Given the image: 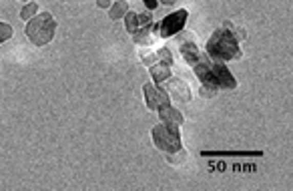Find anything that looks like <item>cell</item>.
Wrapping results in <instances>:
<instances>
[{"label": "cell", "mask_w": 293, "mask_h": 191, "mask_svg": "<svg viewBox=\"0 0 293 191\" xmlns=\"http://www.w3.org/2000/svg\"><path fill=\"white\" fill-rule=\"evenodd\" d=\"M179 50L183 61L191 67V71L199 79V83L211 91H231L237 87L235 77L225 67V63H217L207 56L205 50H199L195 41H181Z\"/></svg>", "instance_id": "6da1fadb"}, {"label": "cell", "mask_w": 293, "mask_h": 191, "mask_svg": "<svg viewBox=\"0 0 293 191\" xmlns=\"http://www.w3.org/2000/svg\"><path fill=\"white\" fill-rule=\"evenodd\" d=\"M205 52L209 59L217 61V63H229V61H239L243 56V50L239 47V41L235 39V34L227 28H215L213 34L207 39Z\"/></svg>", "instance_id": "7a4b0ae2"}, {"label": "cell", "mask_w": 293, "mask_h": 191, "mask_svg": "<svg viewBox=\"0 0 293 191\" xmlns=\"http://www.w3.org/2000/svg\"><path fill=\"white\" fill-rule=\"evenodd\" d=\"M54 32H56V21L50 12L34 14L30 21H26L25 34L34 47H47L54 39Z\"/></svg>", "instance_id": "3957f363"}, {"label": "cell", "mask_w": 293, "mask_h": 191, "mask_svg": "<svg viewBox=\"0 0 293 191\" xmlns=\"http://www.w3.org/2000/svg\"><path fill=\"white\" fill-rule=\"evenodd\" d=\"M151 135H153L155 147L159 151H163V153H175V151L183 149L181 131H179V125H175V123H159V125H155Z\"/></svg>", "instance_id": "277c9868"}, {"label": "cell", "mask_w": 293, "mask_h": 191, "mask_svg": "<svg viewBox=\"0 0 293 191\" xmlns=\"http://www.w3.org/2000/svg\"><path fill=\"white\" fill-rule=\"evenodd\" d=\"M189 18V10L187 8H179L177 12L167 14L165 18H161L159 23L153 24V34L155 39H171L175 34H179Z\"/></svg>", "instance_id": "5b68a950"}, {"label": "cell", "mask_w": 293, "mask_h": 191, "mask_svg": "<svg viewBox=\"0 0 293 191\" xmlns=\"http://www.w3.org/2000/svg\"><path fill=\"white\" fill-rule=\"evenodd\" d=\"M165 83H167V85H165V91H167L169 99L177 101V103H181V105L191 103L193 93H191V87H189V83H187V81H183V79L173 77V74H171V77H169Z\"/></svg>", "instance_id": "8992f818"}, {"label": "cell", "mask_w": 293, "mask_h": 191, "mask_svg": "<svg viewBox=\"0 0 293 191\" xmlns=\"http://www.w3.org/2000/svg\"><path fill=\"white\" fill-rule=\"evenodd\" d=\"M143 95H145V105L149 111H157L163 103L171 101L169 95H167V91L161 85H153V83H145L143 85Z\"/></svg>", "instance_id": "52a82bcc"}, {"label": "cell", "mask_w": 293, "mask_h": 191, "mask_svg": "<svg viewBox=\"0 0 293 191\" xmlns=\"http://www.w3.org/2000/svg\"><path fill=\"white\" fill-rule=\"evenodd\" d=\"M157 113H159V117L163 123H175V125H183L185 123V117H183V113L177 109V107H173L171 101L169 103H163L159 109H157Z\"/></svg>", "instance_id": "ba28073f"}, {"label": "cell", "mask_w": 293, "mask_h": 191, "mask_svg": "<svg viewBox=\"0 0 293 191\" xmlns=\"http://www.w3.org/2000/svg\"><path fill=\"white\" fill-rule=\"evenodd\" d=\"M153 24L155 23H151V24H145V26H139L131 36H133V41H135V45H139V47H151L157 39H155V34H153Z\"/></svg>", "instance_id": "9c48e42d"}, {"label": "cell", "mask_w": 293, "mask_h": 191, "mask_svg": "<svg viewBox=\"0 0 293 191\" xmlns=\"http://www.w3.org/2000/svg\"><path fill=\"white\" fill-rule=\"evenodd\" d=\"M149 74H151L153 83L161 85V83H165V81L171 77V67H169L167 63H163V61H157V63H153V65L149 67Z\"/></svg>", "instance_id": "30bf717a"}, {"label": "cell", "mask_w": 293, "mask_h": 191, "mask_svg": "<svg viewBox=\"0 0 293 191\" xmlns=\"http://www.w3.org/2000/svg\"><path fill=\"white\" fill-rule=\"evenodd\" d=\"M261 151H201V157H261Z\"/></svg>", "instance_id": "8fae6325"}, {"label": "cell", "mask_w": 293, "mask_h": 191, "mask_svg": "<svg viewBox=\"0 0 293 191\" xmlns=\"http://www.w3.org/2000/svg\"><path fill=\"white\" fill-rule=\"evenodd\" d=\"M127 12H129V2H127V0H117V2H113L111 8H109V18H111V21H119Z\"/></svg>", "instance_id": "7c38bea8"}, {"label": "cell", "mask_w": 293, "mask_h": 191, "mask_svg": "<svg viewBox=\"0 0 293 191\" xmlns=\"http://www.w3.org/2000/svg\"><path fill=\"white\" fill-rule=\"evenodd\" d=\"M124 28H127V32L129 34H133L137 28H139V21H137V12H133V10H129L124 16Z\"/></svg>", "instance_id": "4fadbf2b"}, {"label": "cell", "mask_w": 293, "mask_h": 191, "mask_svg": "<svg viewBox=\"0 0 293 191\" xmlns=\"http://www.w3.org/2000/svg\"><path fill=\"white\" fill-rule=\"evenodd\" d=\"M165 157H167V161H169L171 165H183L185 159H187V151H185V149H179V151H175V153H165Z\"/></svg>", "instance_id": "5bb4252c"}, {"label": "cell", "mask_w": 293, "mask_h": 191, "mask_svg": "<svg viewBox=\"0 0 293 191\" xmlns=\"http://www.w3.org/2000/svg\"><path fill=\"white\" fill-rule=\"evenodd\" d=\"M34 14H38V4L36 2H26L25 6L20 8V18L23 21H30Z\"/></svg>", "instance_id": "9a60e30c"}, {"label": "cell", "mask_w": 293, "mask_h": 191, "mask_svg": "<svg viewBox=\"0 0 293 191\" xmlns=\"http://www.w3.org/2000/svg\"><path fill=\"white\" fill-rule=\"evenodd\" d=\"M157 52V59L159 61H163V63H167L169 67H173V54L171 50H169V47H161L159 50H155Z\"/></svg>", "instance_id": "2e32d148"}, {"label": "cell", "mask_w": 293, "mask_h": 191, "mask_svg": "<svg viewBox=\"0 0 293 191\" xmlns=\"http://www.w3.org/2000/svg\"><path fill=\"white\" fill-rule=\"evenodd\" d=\"M12 26L10 24H6V23H0V45L2 43H6V41H10L12 39Z\"/></svg>", "instance_id": "e0dca14e"}, {"label": "cell", "mask_w": 293, "mask_h": 191, "mask_svg": "<svg viewBox=\"0 0 293 191\" xmlns=\"http://www.w3.org/2000/svg\"><path fill=\"white\" fill-rule=\"evenodd\" d=\"M139 54H141V59H143V63H145L146 67H151L153 63H157L159 59H157V52H151V50H139Z\"/></svg>", "instance_id": "ac0fdd59"}, {"label": "cell", "mask_w": 293, "mask_h": 191, "mask_svg": "<svg viewBox=\"0 0 293 191\" xmlns=\"http://www.w3.org/2000/svg\"><path fill=\"white\" fill-rule=\"evenodd\" d=\"M233 34H235L237 41H245V39H247V30L241 28V26H239V28H233Z\"/></svg>", "instance_id": "d6986e66"}, {"label": "cell", "mask_w": 293, "mask_h": 191, "mask_svg": "<svg viewBox=\"0 0 293 191\" xmlns=\"http://www.w3.org/2000/svg\"><path fill=\"white\" fill-rule=\"evenodd\" d=\"M217 91H211V89H207V87H201V91H199V95L203 97V99H213Z\"/></svg>", "instance_id": "ffe728a7"}, {"label": "cell", "mask_w": 293, "mask_h": 191, "mask_svg": "<svg viewBox=\"0 0 293 191\" xmlns=\"http://www.w3.org/2000/svg\"><path fill=\"white\" fill-rule=\"evenodd\" d=\"M143 2H145L146 10H151V12H153V10L159 6V2H157V0H143Z\"/></svg>", "instance_id": "44dd1931"}, {"label": "cell", "mask_w": 293, "mask_h": 191, "mask_svg": "<svg viewBox=\"0 0 293 191\" xmlns=\"http://www.w3.org/2000/svg\"><path fill=\"white\" fill-rule=\"evenodd\" d=\"M98 8H111V0H97Z\"/></svg>", "instance_id": "7402d4cb"}, {"label": "cell", "mask_w": 293, "mask_h": 191, "mask_svg": "<svg viewBox=\"0 0 293 191\" xmlns=\"http://www.w3.org/2000/svg\"><path fill=\"white\" fill-rule=\"evenodd\" d=\"M157 2H161L163 6H173V4L177 2V0H157Z\"/></svg>", "instance_id": "603a6c76"}, {"label": "cell", "mask_w": 293, "mask_h": 191, "mask_svg": "<svg viewBox=\"0 0 293 191\" xmlns=\"http://www.w3.org/2000/svg\"><path fill=\"white\" fill-rule=\"evenodd\" d=\"M60 2H82V0H60Z\"/></svg>", "instance_id": "cb8c5ba5"}, {"label": "cell", "mask_w": 293, "mask_h": 191, "mask_svg": "<svg viewBox=\"0 0 293 191\" xmlns=\"http://www.w3.org/2000/svg\"><path fill=\"white\" fill-rule=\"evenodd\" d=\"M20 2H30V0H20Z\"/></svg>", "instance_id": "d4e9b609"}]
</instances>
